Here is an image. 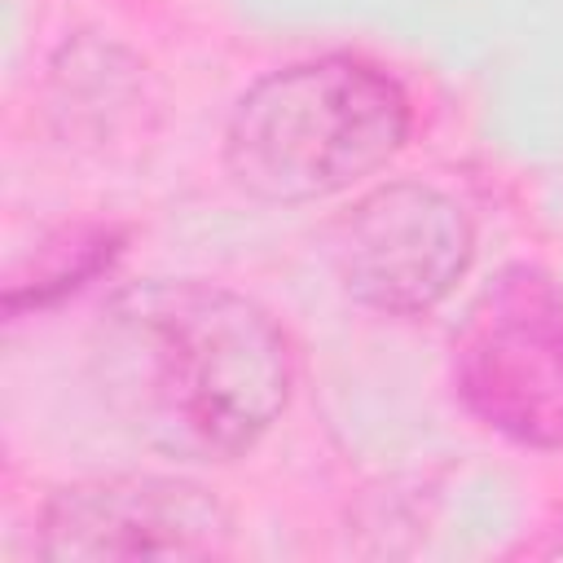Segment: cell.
Returning <instances> with one entry per match:
<instances>
[{
    "mask_svg": "<svg viewBox=\"0 0 563 563\" xmlns=\"http://www.w3.org/2000/svg\"><path fill=\"white\" fill-rule=\"evenodd\" d=\"M106 365L132 427L172 457H233L286 409L295 361L255 299L211 282H154L123 295Z\"/></svg>",
    "mask_w": 563,
    "mask_h": 563,
    "instance_id": "6da1fadb",
    "label": "cell"
},
{
    "mask_svg": "<svg viewBox=\"0 0 563 563\" xmlns=\"http://www.w3.org/2000/svg\"><path fill=\"white\" fill-rule=\"evenodd\" d=\"M409 136V97L361 57H312L251 84L224 132L229 176L268 202H308L383 167Z\"/></svg>",
    "mask_w": 563,
    "mask_h": 563,
    "instance_id": "7a4b0ae2",
    "label": "cell"
},
{
    "mask_svg": "<svg viewBox=\"0 0 563 563\" xmlns=\"http://www.w3.org/2000/svg\"><path fill=\"white\" fill-rule=\"evenodd\" d=\"M453 383L475 418L532 444H563V286L541 268H506L453 334Z\"/></svg>",
    "mask_w": 563,
    "mask_h": 563,
    "instance_id": "3957f363",
    "label": "cell"
},
{
    "mask_svg": "<svg viewBox=\"0 0 563 563\" xmlns=\"http://www.w3.org/2000/svg\"><path fill=\"white\" fill-rule=\"evenodd\" d=\"M471 251L475 233L462 207L413 180L365 194L330 233L343 286L387 317L435 308L466 273Z\"/></svg>",
    "mask_w": 563,
    "mask_h": 563,
    "instance_id": "277c9868",
    "label": "cell"
},
{
    "mask_svg": "<svg viewBox=\"0 0 563 563\" xmlns=\"http://www.w3.org/2000/svg\"><path fill=\"white\" fill-rule=\"evenodd\" d=\"M229 510L198 484L167 475H114L62 488L40 519V550L62 559H172L220 554Z\"/></svg>",
    "mask_w": 563,
    "mask_h": 563,
    "instance_id": "5b68a950",
    "label": "cell"
}]
</instances>
